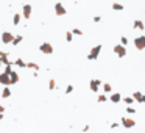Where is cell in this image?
Wrapping results in <instances>:
<instances>
[{"label": "cell", "mask_w": 145, "mask_h": 133, "mask_svg": "<svg viewBox=\"0 0 145 133\" xmlns=\"http://www.w3.org/2000/svg\"><path fill=\"white\" fill-rule=\"evenodd\" d=\"M125 110H127V113H128V114H134V113H136V108H133L131 105H128Z\"/></svg>", "instance_id": "cell-26"}, {"label": "cell", "mask_w": 145, "mask_h": 133, "mask_svg": "<svg viewBox=\"0 0 145 133\" xmlns=\"http://www.w3.org/2000/svg\"><path fill=\"white\" fill-rule=\"evenodd\" d=\"M22 41H23V36H22V34H17V36L14 38V41H12V44H11V45H17V44H20Z\"/></svg>", "instance_id": "cell-21"}, {"label": "cell", "mask_w": 145, "mask_h": 133, "mask_svg": "<svg viewBox=\"0 0 145 133\" xmlns=\"http://www.w3.org/2000/svg\"><path fill=\"white\" fill-rule=\"evenodd\" d=\"M9 77H11V85H17V83H19V80H20V77H19L17 71H12V72L9 74Z\"/></svg>", "instance_id": "cell-14"}, {"label": "cell", "mask_w": 145, "mask_h": 133, "mask_svg": "<svg viewBox=\"0 0 145 133\" xmlns=\"http://www.w3.org/2000/svg\"><path fill=\"white\" fill-rule=\"evenodd\" d=\"M111 129H119V122H112L111 124Z\"/></svg>", "instance_id": "cell-33"}, {"label": "cell", "mask_w": 145, "mask_h": 133, "mask_svg": "<svg viewBox=\"0 0 145 133\" xmlns=\"http://www.w3.org/2000/svg\"><path fill=\"white\" fill-rule=\"evenodd\" d=\"M0 85H3V86H11V77H9L8 74L2 72V74H0Z\"/></svg>", "instance_id": "cell-10"}, {"label": "cell", "mask_w": 145, "mask_h": 133, "mask_svg": "<svg viewBox=\"0 0 145 133\" xmlns=\"http://www.w3.org/2000/svg\"><path fill=\"white\" fill-rule=\"evenodd\" d=\"M120 44H122V45H128V38H127V36H122V38H120Z\"/></svg>", "instance_id": "cell-28"}, {"label": "cell", "mask_w": 145, "mask_h": 133, "mask_svg": "<svg viewBox=\"0 0 145 133\" xmlns=\"http://www.w3.org/2000/svg\"><path fill=\"white\" fill-rule=\"evenodd\" d=\"M73 36H75V34H73L72 31H66V41H67V42H72V41H73Z\"/></svg>", "instance_id": "cell-24"}, {"label": "cell", "mask_w": 145, "mask_h": 133, "mask_svg": "<svg viewBox=\"0 0 145 133\" xmlns=\"http://www.w3.org/2000/svg\"><path fill=\"white\" fill-rule=\"evenodd\" d=\"M102 86H103V82H102V80H98V78H92V80L89 82V88H91V91H92V92H98Z\"/></svg>", "instance_id": "cell-4"}, {"label": "cell", "mask_w": 145, "mask_h": 133, "mask_svg": "<svg viewBox=\"0 0 145 133\" xmlns=\"http://www.w3.org/2000/svg\"><path fill=\"white\" fill-rule=\"evenodd\" d=\"M39 52L44 53V55H52V53L55 52V49H53V45H52L50 42H42V44L39 45Z\"/></svg>", "instance_id": "cell-2"}, {"label": "cell", "mask_w": 145, "mask_h": 133, "mask_svg": "<svg viewBox=\"0 0 145 133\" xmlns=\"http://www.w3.org/2000/svg\"><path fill=\"white\" fill-rule=\"evenodd\" d=\"M48 89H50V91L56 89V83H55V78H50V82H48Z\"/></svg>", "instance_id": "cell-25"}, {"label": "cell", "mask_w": 145, "mask_h": 133, "mask_svg": "<svg viewBox=\"0 0 145 133\" xmlns=\"http://www.w3.org/2000/svg\"><path fill=\"white\" fill-rule=\"evenodd\" d=\"M3 72H5V74H8V75H9V74H11V72H12V66H5V71H3Z\"/></svg>", "instance_id": "cell-29"}, {"label": "cell", "mask_w": 145, "mask_h": 133, "mask_svg": "<svg viewBox=\"0 0 145 133\" xmlns=\"http://www.w3.org/2000/svg\"><path fill=\"white\" fill-rule=\"evenodd\" d=\"M109 100H111L112 103H119V102H122V100H123V97H122V94H120V92H114V94H111V96H109Z\"/></svg>", "instance_id": "cell-12"}, {"label": "cell", "mask_w": 145, "mask_h": 133, "mask_svg": "<svg viewBox=\"0 0 145 133\" xmlns=\"http://www.w3.org/2000/svg\"><path fill=\"white\" fill-rule=\"evenodd\" d=\"M31 5L30 3H23V6H22V16H23V19H30V16H31Z\"/></svg>", "instance_id": "cell-8"}, {"label": "cell", "mask_w": 145, "mask_h": 133, "mask_svg": "<svg viewBox=\"0 0 145 133\" xmlns=\"http://www.w3.org/2000/svg\"><path fill=\"white\" fill-rule=\"evenodd\" d=\"M0 113H5V107L3 105H0Z\"/></svg>", "instance_id": "cell-35"}, {"label": "cell", "mask_w": 145, "mask_h": 133, "mask_svg": "<svg viewBox=\"0 0 145 133\" xmlns=\"http://www.w3.org/2000/svg\"><path fill=\"white\" fill-rule=\"evenodd\" d=\"M133 28H134V30H139V31H144L145 30V24L142 22V20L136 19V20L133 22Z\"/></svg>", "instance_id": "cell-13"}, {"label": "cell", "mask_w": 145, "mask_h": 133, "mask_svg": "<svg viewBox=\"0 0 145 133\" xmlns=\"http://www.w3.org/2000/svg\"><path fill=\"white\" fill-rule=\"evenodd\" d=\"M14 66H17L19 69H25V67H27V63H25L22 58H17V60L14 61Z\"/></svg>", "instance_id": "cell-15"}, {"label": "cell", "mask_w": 145, "mask_h": 133, "mask_svg": "<svg viewBox=\"0 0 145 133\" xmlns=\"http://www.w3.org/2000/svg\"><path fill=\"white\" fill-rule=\"evenodd\" d=\"M72 33H73L75 36H81V34H83V31H81L80 28H73V30H72Z\"/></svg>", "instance_id": "cell-27"}, {"label": "cell", "mask_w": 145, "mask_h": 133, "mask_svg": "<svg viewBox=\"0 0 145 133\" xmlns=\"http://www.w3.org/2000/svg\"><path fill=\"white\" fill-rule=\"evenodd\" d=\"M133 97L137 103H145V94H142L141 91H134L133 92Z\"/></svg>", "instance_id": "cell-11"}, {"label": "cell", "mask_w": 145, "mask_h": 133, "mask_svg": "<svg viewBox=\"0 0 145 133\" xmlns=\"http://www.w3.org/2000/svg\"><path fill=\"white\" fill-rule=\"evenodd\" d=\"M0 67H2V64H0Z\"/></svg>", "instance_id": "cell-38"}, {"label": "cell", "mask_w": 145, "mask_h": 133, "mask_svg": "<svg viewBox=\"0 0 145 133\" xmlns=\"http://www.w3.org/2000/svg\"><path fill=\"white\" fill-rule=\"evenodd\" d=\"M123 102H125L127 105H133L136 100H134V97H133V96H127V97H123Z\"/></svg>", "instance_id": "cell-20"}, {"label": "cell", "mask_w": 145, "mask_h": 133, "mask_svg": "<svg viewBox=\"0 0 145 133\" xmlns=\"http://www.w3.org/2000/svg\"><path fill=\"white\" fill-rule=\"evenodd\" d=\"M0 64H2V58H0Z\"/></svg>", "instance_id": "cell-37"}, {"label": "cell", "mask_w": 145, "mask_h": 133, "mask_svg": "<svg viewBox=\"0 0 145 133\" xmlns=\"http://www.w3.org/2000/svg\"><path fill=\"white\" fill-rule=\"evenodd\" d=\"M102 49H103V45H102V44H97V45H94V47L89 50V53H87V60H89V61H95V60L100 56V53H102Z\"/></svg>", "instance_id": "cell-1"}, {"label": "cell", "mask_w": 145, "mask_h": 133, "mask_svg": "<svg viewBox=\"0 0 145 133\" xmlns=\"http://www.w3.org/2000/svg\"><path fill=\"white\" fill-rule=\"evenodd\" d=\"M83 132H89V125H84L83 127Z\"/></svg>", "instance_id": "cell-34"}, {"label": "cell", "mask_w": 145, "mask_h": 133, "mask_svg": "<svg viewBox=\"0 0 145 133\" xmlns=\"http://www.w3.org/2000/svg\"><path fill=\"white\" fill-rule=\"evenodd\" d=\"M27 67H28V69H34V71H39V64H36V63H33V61L27 63Z\"/></svg>", "instance_id": "cell-22"}, {"label": "cell", "mask_w": 145, "mask_h": 133, "mask_svg": "<svg viewBox=\"0 0 145 133\" xmlns=\"http://www.w3.org/2000/svg\"><path fill=\"white\" fill-rule=\"evenodd\" d=\"M112 52H114L119 58H125V56H127V53H128V52H127V47H125V45H122V44L114 45V47H112Z\"/></svg>", "instance_id": "cell-3"}, {"label": "cell", "mask_w": 145, "mask_h": 133, "mask_svg": "<svg viewBox=\"0 0 145 133\" xmlns=\"http://www.w3.org/2000/svg\"><path fill=\"white\" fill-rule=\"evenodd\" d=\"M120 121H122V125H123L125 129H133V127H136V121L131 119V118H122Z\"/></svg>", "instance_id": "cell-9"}, {"label": "cell", "mask_w": 145, "mask_h": 133, "mask_svg": "<svg viewBox=\"0 0 145 133\" xmlns=\"http://www.w3.org/2000/svg\"><path fill=\"white\" fill-rule=\"evenodd\" d=\"M3 118H5V113H0V121H3Z\"/></svg>", "instance_id": "cell-36"}, {"label": "cell", "mask_w": 145, "mask_h": 133, "mask_svg": "<svg viewBox=\"0 0 145 133\" xmlns=\"http://www.w3.org/2000/svg\"><path fill=\"white\" fill-rule=\"evenodd\" d=\"M55 14L59 16V17H62V16L67 14V8H64V5L61 2H56L55 3Z\"/></svg>", "instance_id": "cell-5"}, {"label": "cell", "mask_w": 145, "mask_h": 133, "mask_svg": "<svg viewBox=\"0 0 145 133\" xmlns=\"http://www.w3.org/2000/svg\"><path fill=\"white\" fill-rule=\"evenodd\" d=\"M11 97V89L9 86H3V91H2V99H8Z\"/></svg>", "instance_id": "cell-16"}, {"label": "cell", "mask_w": 145, "mask_h": 133, "mask_svg": "<svg viewBox=\"0 0 145 133\" xmlns=\"http://www.w3.org/2000/svg\"><path fill=\"white\" fill-rule=\"evenodd\" d=\"M20 20H22V16H20L19 13H16V14L12 16V25H16V27H17V25L20 24Z\"/></svg>", "instance_id": "cell-17"}, {"label": "cell", "mask_w": 145, "mask_h": 133, "mask_svg": "<svg viewBox=\"0 0 145 133\" xmlns=\"http://www.w3.org/2000/svg\"><path fill=\"white\" fill-rule=\"evenodd\" d=\"M134 47L137 49V50H144L145 49V34L142 36H137V38H134Z\"/></svg>", "instance_id": "cell-6"}, {"label": "cell", "mask_w": 145, "mask_h": 133, "mask_svg": "<svg viewBox=\"0 0 145 133\" xmlns=\"http://www.w3.org/2000/svg\"><path fill=\"white\" fill-rule=\"evenodd\" d=\"M106 100H108V96H106L105 92H103V94H100V96L97 97V102H98V103H103V102H106Z\"/></svg>", "instance_id": "cell-23"}, {"label": "cell", "mask_w": 145, "mask_h": 133, "mask_svg": "<svg viewBox=\"0 0 145 133\" xmlns=\"http://www.w3.org/2000/svg\"><path fill=\"white\" fill-rule=\"evenodd\" d=\"M92 20H94L95 24H100V22H102V16H94V19H92Z\"/></svg>", "instance_id": "cell-31"}, {"label": "cell", "mask_w": 145, "mask_h": 133, "mask_svg": "<svg viewBox=\"0 0 145 133\" xmlns=\"http://www.w3.org/2000/svg\"><path fill=\"white\" fill-rule=\"evenodd\" d=\"M0 58H8V53H6V52H2V50H0Z\"/></svg>", "instance_id": "cell-32"}, {"label": "cell", "mask_w": 145, "mask_h": 133, "mask_svg": "<svg viewBox=\"0 0 145 133\" xmlns=\"http://www.w3.org/2000/svg\"><path fill=\"white\" fill-rule=\"evenodd\" d=\"M14 38H16V36H14L11 31H3V33H2V42H3V44H12Z\"/></svg>", "instance_id": "cell-7"}, {"label": "cell", "mask_w": 145, "mask_h": 133, "mask_svg": "<svg viewBox=\"0 0 145 133\" xmlns=\"http://www.w3.org/2000/svg\"><path fill=\"white\" fill-rule=\"evenodd\" d=\"M102 88H103L105 94H111V92H112V86H111L109 83H103V86H102Z\"/></svg>", "instance_id": "cell-19"}, {"label": "cell", "mask_w": 145, "mask_h": 133, "mask_svg": "<svg viewBox=\"0 0 145 133\" xmlns=\"http://www.w3.org/2000/svg\"><path fill=\"white\" fill-rule=\"evenodd\" d=\"M70 92H73V85H67L66 88V94H70Z\"/></svg>", "instance_id": "cell-30"}, {"label": "cell", "mask_w": 145, "mask_h": 133, "mask_svg": "<svg viewBox=\"0 0 145 133\" xmlns=\"http://www.w3.org/2000/svg\"><path fill=\"white\" fill-rule=\"evenodd\" d=\"M112 9H114V11H123V9H125V6H123L122 3L114 2V3H112Z\"/></svg>", "instance_id": "cell-18"}]
</instances>
